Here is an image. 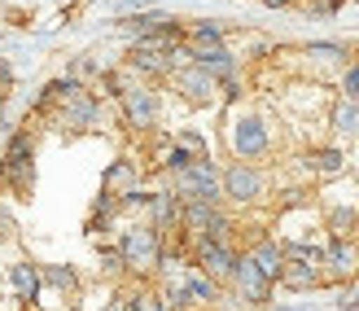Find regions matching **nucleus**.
<instances>
[{
	"label": "nucleus",
	"mask_w": 359,
	"mask_h": 311,
	"mask_svg": "<svg viewBox=\"0 0 359 311\" xmlns=\"http://www.w3.org/2000/svg\"><path fill=\"white\" fill-rule=\"evenodd\" d=\"M0 185L9 189V197H31L35 189V136L18 132L5 150V162H0Z\"/></svg>",
	"instance_id": "nucleus-1"
},
{
	"label": "nucleus",
	"mask_w": 359,
	"mask_h": 311,
	"mask_svg": "<svg viewBox=\"0 0 359 311\" xmlns=\"http://www.w3.org/2000/svg\"><path fill=\"white\" fill-rule=\"evenodd\" d=\"M175 193L180 202H224V185H219V171H215L210 158H197L189 162L184 171H175Z\"/></svg>",
	"instance_id": "nucleus-2"
},
{
	"label": "nucleus",
	"mask_w": 359,
	"mask_h": 311,
	"mask_svg": "<svg viewBox=\"0 0 359 311\" xmlns=\"http://www.w3.org/2000/svg\"><path fill=\"white\" fill-rule=\"evenodd\" d=\"M118 259L132 272H154L163 263V232L158 228H132L118 237Z\"/></svg>",
	"instance_id": "nucleus-3"
},
{
	"label": "nucleus",
	"mask_w": 359,
	"mask_h": 311,
	"mask_svg": "<svg viewBox=\"0 0 359 311\" xmlns=\"http://www.w3.org/2000/svg\"><path fill=\"white\" fill-rule=\"evenodd\" d=\"M219 185H224V197L228 202H241V206H250V202H259V197L267 193V180H263V171L255 167V162H232L228 171H219Z\"/></svg>",
	"instance_id": "nucleus-4"
},
{
	"label": "nucleus",
	"mask_w": 359,
	"mask_h": 311,
	"mask_svg": "<svg viewBox=\"0 0 359 311\" xmlns=\"http://www.w3.org/2000/svg\"><path fill=\"white\" fill-rule=\"evenodd\" d=\"M57 105H62V123L70 127V132H88V127L97 123V114H101L97 93H88L83 84H75V88H70V93H66Z\"/></svg>",
	"instance_id": "nucleus-5"
},
{
	"label": "nucleus",
	"mask_w": 359,
	"mask_h": 311,
	"mask_svg": "<svg viewBox=\"0 0 359 311\" xmlns=\"http://www.w3.org/2000/svg\"><path fill=\"white\" fill-rule=\"evenodd\" d=\"M197 267H202L215 285H219V281H232L237 250H232L228 241H206V237H197Z\"/></svg>",
	"instance_id": "nucleus-6"
},
{
	"label": "nucleus",
	"mask_w": 359,
	"mask_h": 311,
	"mask_svg": "<svg viewBox=\"0 0 359 311\" xmlns=\"http://www.w3.org/2000/svg\"><path fill=\"white\" fill-rule=\"evenodd\" d=\"M320 267H325V281H351L359 272V241L355 237H333Z\"/></svg>",
	"instance_id": "nucleus-7"
},
{
	"label": "nucleus",
	"mask_w": 359,
	"mask_h": 311,
	"mask_svg": "<svg viewBox=\"0 0 359 311\" xmlns=\"http://www.w3.org/2000/svg\"><path fill=\"white\" fill-rule=\"evenodd\" d=\"M232 285L241 289L245 303H267L272 294V277H263V267L250 259V254H237V267H232Z\"/></svg>",
	"instance_id": "nucleus-8"
},
{
	"label": "nucleus",
	"mask_w": 359,
	"mask_h": 311,
	"mask_svg": "<svg viewBox=\"0 0 359 311\" xmlns=\"http://www.w3.org/2000/svg\"><path fill=\"white\" fill-rule=\"evenodd\" d=\"M123 119H128L136 132H145V127L158 123V93L154 88H123Z\"/></svg>",
	"instance_id": "nucleus-9"
},
{
	"label": "nucleus",
	"mask_w": 359,
	"mask_h": 311,
	"mask_svg": "<svg viewBox=\"0 0 359 311\" xmlns=\"http://www.w3.org/2000/svg\"><path fill=\"white\" fill-rule=\"evenodd\" d=\"M171 79H175V88H180V97H184V101H193V105H206V101H215V88H219V84H215V79H210V75H206V70L197 66V62H189V66H175V70H171Z\"/></svg>",
	"instance_id": "nucleus-10"
},
{
	"label": "nucleus",
	"mask_w": 359,
	"mask_h": 311,
	"mask_svg": "<svg viewBox=\"0 0 359 311\" xmlns=\"http://www.w3.org/2000/svg\"><path fill=\"white\" fill-rule=\"evenodd\" d=\"M276 281H280L285 289H294V294H307V289H320V285H325V272H320V263H307V259H285Z\"/></svg>",
	"instance_id": "nucleus-11"
},
{
	"label": "nucleus",
	"mask_w": 359,
	"mask_h": 311,
	"mask_svg": "<svg viewBox=\"0 0 359 311\" xmlns=\"http://www.w3.org/2000/svg\"><path fill=\"white\" fill-rule=\"evenodd\" d=\"M232 150H237V158H263L267 154V127L259 119H237V127H232Z\"/></svg>",
	"instance_id": "nucleus-12"
},
{
	"label": "nucleus",
	"mask_w": 359,
	"mask_h": 311,
	"mask_svg": "<svg viewBox=\"0 0 359 311\" xmlns=\"http://www.w3.org/2000/svg\"><path fill=\"white\" fill-rule=\"evenodd\" d=\"M40 267H35V263H13L9 267V289H13V294H18V303H35V298H40Z\"/></svg>",
	"instance_id": "nucleus-13"
},
{
	"label": "nucleus",
	"mask_w": 359,
	"mask_h": 311,
	"mask_svg": "<svg viewBox=\"0 0 359 311\" xmlns=\"http://www.w3.org/2000/svg\"><path fill=\"white\" fill-rule=\"evenodd\" d=\"M145 206H149V219L158 232L180 224V193H154V197H145Z\"/></svg>",
	"instance_id": "nucleus-14"
},
{
	"label": "nucleus",
	"mask_w": 359,
	"mask_h": 311,
	"mask_svg": "<svg viewBox=\"0 0 359 311\" xmlns=\"http://www.w3.org/2000/svg\"><path fill=\"white\" fill-rule=\"evenodd\" d=\"M114 189H123V193H132L136 189V167H132V162H114V167L110 171H105V185H101V193L105 197H114Z\"/></svg>",
	"instance_id": "nucleus-15"
},
{
	"label": "nucleus",
	"mask_w": 359,
	"mask_h": 311,
	"mask_svg": "<svg viewBox=\"0 0 359 311\" xmlns=\"http://www.w3.org/2000/svg\"><path fill=\"white\" fill-rule=\"evenodd\" d=\"M250 259H255L259 267H263V277H280V263H285V250L276 246V241H259L255 250H250Z\"/></svg>",
	"instance_id": "nucleus-16"
},
{
	"label": "nucleus",
	"mask_w": 359,
	"mask_h": 311,
	"mask_svg": "<svg viewBox=\"0 0 359 311\" xmlns=\"http://www.w3.org/2000/svg\"><path fill=\"white\" fill-rule=\"evenodd\" d=\"M333 127L337 132H346V136H359V105L351 97H342L333 105Z\"/></svg>",
	"instance_id": "nucleus-17"
},
{
	"label": "nucleus",
	"mask_w": 359,
	"mask_h": 311,
	"mask_svg": "<svg viewBox=\"0 0 359 311\" xmlns=\"http://www.w3.org/2000/svg\"><path fill=\"white\" fill-rule=\"evenodd\" d=\"M224 44V27H215V22H197L189 31V48H219Z\"/></svg>",
	"instance_id": "nucleus-18"
},
{
	"label": "nucleus",
	"mask_w": 359,
	"mask_h": 311,
	"mask_svg": "<svg viewBox=\"0 0 359 311\" xmlns=\"http://www.w3.org/2000/svg\"><path fill=\"white\" fill-rule=\"evenodd\" d=\"M40 281L53 285V289H62V294H75V289H79V277H75L70 267H44V272H40Z\"/></svg>",
	"instance_id": "nucleus-19"
},
{
	"label": "nucleus",
	"mask_w": 359,
	"mask_h": 311,
	"mask_svg": "<svg viewBox=\"0 0 359 311\" xmlns=\"http://www.w3.org/2000/svg\"><path fill=\"white\" fill-rule=\"evenodd\" d=\"M307 162H311L320 176H337V171H342V154H337V150H316Z\"/></svg>",
	"instance_id": "nucleus-20"
},
{
	"label": "nucleus",
	"mask_w": 359,
	"mask_h": 311,
	"mask_svg": "<svg viewBox=\"0 0 359 311\" xmlns=\"http://www.w3.org/2000/svg\"><path fill=\"white\" fill-rule=\"evenodd\" d=\"M355 224H359L355 211H342V206H337V211L329 215V232H333V237H355Z\"/></svg>",
	"instance_id": "nucleus-21"
},
{
	"label": "nucleus",
	"mask_w": 359,
	"mask_h": 311,
	"mask_svg": "<svg viewBox=\"0 0 359 311\" xmlns=\"http://www.w3.org/2000/svg\"><path fill=\"white\" fill-rule=\"evenodd\" d=\"M175 145H180V150H189L193 158H206V140H202V136H197V132H184V136H180V140H175Z\"/></svg>",
	"instance_id": "nucleus-22"
},
{
	"label": "nucleus",
	"mask_w": 359,
	"mask_h": 311,
	"mask_svg": "<svg viewBox=\"0 0 359 311\" xmlns=\"http://www.w3.org/2000/svg\"><path fill=\"white\" fill-rule=\"evenodd\" d=\"M128 311H163V303H158L154 294H140V298L128 303Z\"/></svg>",
	"instance_id": "nucleus-23"
},
{
	"label": "nucleus",
	"mask_w": 359,
	"mask_h": 311,
	"mask_svg": "<svg viewBox=\"0 0 359 311\" xmlns=\"http://www.w3.org/2000/svg\"><path fill=\"white\" fill-rule=\"evenodd\" d=\"M342 93H346V97H355V93H359V62L346 70V79H342Z\"/></svg>",
	"instance_id": "nucleus-24"
},
{
	"label": "nucleus",
	"mask_w": 359,
	"mask_h": 311,
	"mask_svg": "<svg viewBox=\"0 0 359 311\" xmlns=\"http://www.w3.org/2000/svg\"><path fill=\"white\" fill-rule=\"evenodd\" d=\"M13 232H18V228H13V215L0 206V237H13Z\"/></svg>",
	"instance_id": "nucleus-25"
},
{
	"label": "nucleus",
	"mask_w": 359,
	"mask_h": 311,
	"mask_svg": "<svg viewBox=\"0 0 359 311\" xmlns=\"http://www.w3.org/2000/svg\"><path fill=\"white\" fill-rule=\"evenodd\" d=\"M359 307V294H342V311H355Z\"/></svg>",
	"instance_id": "nucleus-26"
},
{
	"label": "nucleus",
	"mask_w": 359,
	"mask_h": 311,
	"mask_svg": "<svg viewBox=\"0 0 359 311\" xmlns=\"http://www.w3.org/2000/svg\"><path fill=\"white\" fill-rule=\"evenodd\" d=\"M9 79H13V70H9L5 62H0V84H9Z\"/></svg>",
	"instance_id": "nucleus-27"
},
{
	"label": "nucleus",
	"mask_w": 359,
	"mask_h": 311,
	"mask_svg": "<svg viewBox=\"0 0 359 311\" xmlns=\"http://www.w3.org/2000/svg\"><path fill=\"white\" fill-rule=\"evenodd\" d=\"M263 5H272V9H280V5H290V0H263Z\"/></svg>",
	"instance_id": "nucleus-28"
}]
</instances>
